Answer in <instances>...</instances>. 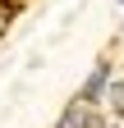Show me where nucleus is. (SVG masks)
<instances>
[{
	"label": "nucleus",
	"mask_w": 124,
	"mask_h": 128,
	"mask_svg": "<svg viewBox=\"0 0 124 128\" xmlns=\"http://www.w3.org/2000/svg\"><path fill=\"white\" fill-rule=\"evenodd\" d=\"M106 101H110V105H119V110H124V82H115L110 92H106Z\"/></svg>",
	"instance_id": "f03ea898"
},
{
	"label": "nucleus",
	"mask_w": 124,
	"mask_h": 128,
	"mask_svg": "<svg viewBox=\"0 0 124 128\" xmlns=\"http://www.w3.org/2000/svg\"><path fill=\"white\" fill-rule=\"evenodd\" d=\"M106 82H110V64H97V73L87 78V87H83V96H78V101H83V105H87V101H97V96L106 92Z\"/></svg>",
	"instance_id": "f257e3e1"
}]
</instances>
